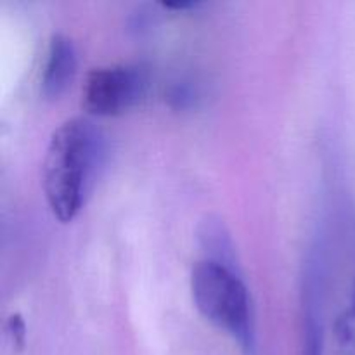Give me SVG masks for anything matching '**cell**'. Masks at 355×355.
Returning a JSON list of instances; mask_svg holds the SVG:
<instances>
[{
	"label": "cell",
	"mask_w": 355,
	"mask_h": 355,
	"mask_svg": "<svg viewBox=\"0 0 355 355\" xmlns=\"http://www.w3.org/2000/svg\"><path fill=\"white\" fill-rule=\"evenodd\" d=\"M333 343L336 355H355V286L349 304L333 324Z\"/></svg>",
	"instance_id": "5"
},
{
	"label": "cell",
	"mask_w": 355,
	"mask_h": 355,
	"mask_svg": "<svg viewBox=\"0 0 355 355\" xmlns=\"http://www.w3.org/2000/svg\"><path fill=\"white\" fill-rule=\"evenodd\" d=\"M191 293L194 305L208 322L229 333L243 349H250L252 304L238 274L218 260H200L191 270Z\"/></svg>",
	"instance_id": "2"
},
{
	"label": "cell",
	"mask_w": 355,
	"mask_h": 355,
	"mask_svg": "<svg viewBox=\"0 0 355 355\" xmlns=\"http://www.w3.org/2000/svg\"><path fill=\"white\" fill-rule=\"evenodd\" d=\"M106 156V135L90 118H68L52 132L42 162V186L59 222H71L85 207Z\"/></svg>",
	"instance_id": "1"
},
{
	"label": "cell",
	"mask_w": 355,
	"mask_h": 355,
	"mask_svg": "<svg viewBox=\"0 0 355 355\" xmlns=\"http://www.w3.org/2000/svg\"><path fill=\"white\" fill-rule=\"evenodd\" d=\"M304 355H322V328L312 311L304 319Z\"/></svg>",
	"instance_id": "6"
},
{
	"label": "cell",
	"mask_w": 355,
	"mask_h": 355,
	"mask_svg": "<svg viewBox=\"0 0 355 355\" xmlns=\"http://www.w3.org/2000/svg\"><path fill=\"white\" fill-rule=\"evenodd\" d=\"M6 333L12 347H16L17 350L23 349L24 343H26V322H24L23 315L19 312L9 314L6 321Z\"/></svg>",
	"instance_id": "7"
},
{
	"label": "cell",
	"mask_w": 355,
	"mask_h": 355,
	"mask_svg": "<svg viewBox=\"0 0 355 355\" xmlns=\"http://www.w3.org/2000/svg\"><path fill=\"white\" fill-rule=\"evenodd\" d=\"M78 55L75 42L64 33L51 35L40 75V92L45 99L61 97L76 76Z\"/></svg>",
	"instance_id": "4"
},
{
	"label": "cell",
	"mask_w": 355,
	"mask_h": 355,
	"mask_svg": "<svg viewBox=\"0 0 355 355\" xmlns=\"http://www.w3.org/2000/svg\"><path fill=\"white\" fill-rule=\"evenodd\" d=\"M148 87L149 75L141 64L97 66L83 80L82 106L94 116H116L137 106Z\"/></svg>",
	"instance_id": "3"
},
{
	"label": "cell",
	"mask_w": 355,
	"mask_h": 355,
	"mask_svg": "<svg viewBox=\"0 0 355 355\" xmlns=\"http://www.w3.org/2000/svg\"><path fill=\"white\" fill-rule=\"evenodd\" d=\"M198 2H165L163 3V7H166V9H189V7H196Z\"/></svg>",
	"instance_id": "8"
}]
</instances>
